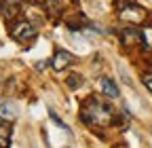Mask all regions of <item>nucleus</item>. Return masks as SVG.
<instances>
[{
    "label": "nucleus",
    "mask_w": 152,
    "mask_h": 148,
    "mask_svg": "<svg viewBox=\"0 0 152 148\" xmlns=\"http://www.w3.org/2000/svg\"><path fill=\"white\" fill-rule=\"evenodd\" d=\"M99 91H102L106 97H118V95H121L116 83H114L112 78H108V76H102V78H99Z\"/></svg>",
    "instance_id": "6"
},
{
    "label": "nucleus",
    "mask_w": 152,
    "mask_h": 148,
    "mask_svg": "<svg viewBox=\"0 0 152 148\" xmlns=\"http://www.w3.org/2000/svg\"><path fill=\"white\" fill-rule=\"evenodd\" d=\"M72 62H74V55H72L70 51H66V49H59V51L53 55L51 66H53V70H64V68H68Z\"/></svg>",
    "instance_id": "5"
},
{
    "label": "nucleus",
    "mask_w": 152,
    "mask_h": 148,
    "mask_svg": "<svg viewBox=\"0 0 152 148\" xmlns=\"http://www.w3.org/2000/svg\"><path fill=\"white\" fill-rule=\"evenodd\" d=\"M80 83H83L80 76H70V78H68V87H70V89H78Z\"/></svg>",
    "instance_id": "10"
},
{
    "label": "nucleus",
    "mask_w": 152,
    "mask_h": 148,
    "mask_svg": "<svg viewBox=\"0 0 152 148\" xmlns=\"http://www.w3.org/2000/svg\"><path fill=\"white\" fill-rule=\"evenodd\" d=\"M13 116H15V110L11 108V102H7V104H2L0 106V121H13Z\"/></svg>",
    "instance_id": "8"
},
{
    "label": "nucleus",
    "mask_w": 152,
    "mask_h": 148,
    "mask_svg": "<svg viewBox=\"0 0 152 148\" xmlns=\"http://www.w3.org/2000/svg\"><path fill=\"white\" fill-rule=\"evenodd\" d=\"M121 40L125 47H146V32H140L137 28H125L121 30Z\"/></svg>",
    "instance_id": "4"
},
{
    "label": "nucleus",
    "mask_w": 152,
    "mask_h": 148,
    "mask_svg": "<svg viewBox=\"0 0 152 148\" xmlns=\"http://www.w3.org/2000/svg\"><path fill=\"white\" fill-rule=\"evenodd\" d=\"M144 85H146L148 91H152V72H146L144 74Z\"/></svg>",
    "instance_id": "12"
},
{
    "label": "nucleus",
    "mask_w": 152,
    "mask_h": 148,
    "mask_svg": "<svg viewBox=\"0 0 152 148\" xmlns=\"http://www.w3.org/2000/svg\"><path fill=\"white\" fill-rule=\"evenodd\" d=\"M11 36L17 40V42H21V45H28L36 38V28L28 21H17L13 28H11Z\"/></svg>",
    "instance_id": "3"
},
{
    "label": "nucleus",
    "mask_w": 152,
    "mask_h": 148,
    "mask_svg": "<svg viewBox=\"0 0 152 148\" xmlns=\"http://www.w3.org/2000/svg\"><path fill=\"white\" fill-rule=\"evenodd\" d=\"M47 66H49L47 62H36V70H38V72H42V70H45Z\"/></svg>",
    "instance_id": "13"
},
{
    "label": "nucleus",
    "mask_w": 152,
    "mask_h": 148,
    "mask_svg": "<svg viewBox=\"0 0 152 148\" xmlns=\"http://www.w3.org/2000/svg\"><path fill=\"white\" fill-rule=\"evenodd\" d=\"M49 114H51V119L55 121V125H59V127H64V129H68V125H66V123H64V121H61L59 116H57V114L53 112V110H49Z\"/></svg>",
    "instance_id": "11"
},
{
    "label": "nucleus",
    "mask_w": 152,
    "mask_h": 148,
    "mask_svg": "<svg viewBox=\"0 0 152 148\" xmlns=\"http://www.w3.org/2000/svg\"><path fill=\"white\" fill-rule=\"evenodd\" d=\"M0 146H11V125L9 121H0Z\"/></svg>",
    "instance_id": "7"
},
{
    "label": "nucleus",
    "mask_w": 152,
    "mask_h": 148,
    "mask_svg": "<svg viewBox=\"0 0 152 148\" xmlns=\"http://www.w3.org/2000/svg\"><path fill=\"white\" fill-rule=\"evenodd\" d=\"M80 116H83V123L104 129L114 121V108L110 106V102H104L102 97H89L80 110Z\"/></svg>",
    "instance_id": "1"
},
{
    "label": "nucleus",
    "mask_w": 152,
    "mask_h": 148,
    "mask_svg": "<svg viewBox=\"0 0 152 148\" xmlns=\"http://www.w3.org/2000/svg\"><path fill=\"white\" fill-rule=\"evenodd\" d=\"M118 15H121V19H125L129 23H142L146 19V9L135 4V2H131V0H127L125 4H121Z\"/></svg>",
    "instance_id": "2"
},
{
    "label": "nucleus",
    "mask_w": 152,
    "mask_h": 148,
    "mask_svg": "<svg viewBox=\"0 0 152 148\" xmlns=\"http://www.w3.org/2000/svg\"><path fill=\"white\" fill-rule=\"evenodd\" d=\"M72 4V0H49V9L53 11V13H61L66 7H70Z\"/></svg>",
    "instance_id": "9"
}]
</instances>
